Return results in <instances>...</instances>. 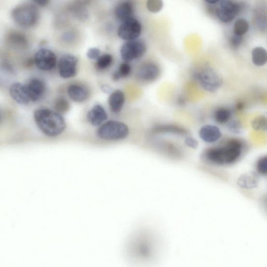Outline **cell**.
Here are the masks:
<instances>
[{
	"instance_id": "obj_1",
	"label": "cell",
	"mask_w": 267,
	"mask_h": 267,
	"mask_svg": "<svg viewBox=\"0 0 267 267\" xmlns=\"http://www.w3.org/2000/svg\"><path fill=\"white\" fill-rule=\"evenodd\" d=\"M246 151V143L238 138H230L222 144L207 148L202 159L217 166L233 165L240 161Z\"/></svg>"
},
{
	"instance_id": "obj_2",
	"label": "cell",
	"mask_w": 267,
	"mask_h": 267,
	"mask_svg": "<svg viewBox=\"0 0 267 267\" xmlns=\"http://www.w3.org/2000/svg\"><path fill=\"white\" fill-rule=\"evenodd\" d=\"M34 119L39 129L49 137L61 135L66 127L62 115L47 108L36 110L34 112Z\"/></svg>"
},
{
	"instance_id": "obj_3",
	"label": "cell",
	"mask_w": 267,
	"mask_h": 267,
	"mask_svg": "<svg viewBox=\"0 0 267 267\" xmlns=\"http://www.w3.org/2000/svg\"><path fill=\"white\" fill-rule=\"evenodd\" d=\"M13 21L18 25L29 28L35 25L39 20V12L34 2H25L15 6L12 11Z\"/></svg>"
},
{
	"instance_id": "obj_4",
	"label": "cell",
	"mask_w": 267,
	"mask_h": 267,
	"mask_svg": "<svg viewBox=\"0 0 267 267\" xmlns=\"http://www.w3.org/2000/svg\"><path fill=\"white\" fill-rule=\"evenodd\" d=\"M97 136L106 141H116L125 139L130 133L129 128L125 123L117 121L106 122L98 128Z\"/></svg>"
},
{
	"instance_id": "obj_5",
	"label": "cell",
	"mask_w": 267,
	"mask_h": 267,
	"mask_svg": "<svg viewBox=\"0 0 267 267\" xmlns=\"http://www.w3.org/2000/svg\"><path fill=\"white\" fill-rule=\"evenodd\" d=\"M241 9L239 3L230 0H221L217 1L214 4L213 13L220 22L228 23L233 21Z\"/></svg>"
},
{
	"instance_id": "obj_6",
	"label": "cell",
	"mask_w": 267,
	"mask_h": 267,
	"mask_svg": "<svg viewBox=\"0 0 267 267\" xmlns=\"http://www.w3.org/2000/svg\"><path fill=\"white\" fill-rule=\"evenodd\" d=\"M196 78L204 90L209 92H216L223 84L221 77L211 68L203 69L197 73Z\"/></svg>"
},
{
	"instance_id": "obj_7",
	"label": "cell",
	"mask_w": 267,
	"mask_h": 267,
	"mask_svg": "<svg viewBox=\"0 0 267 267\" xmlns=\"http://www.w3.org/2000/svg\"><path fill=\"white\" fill-rule=\"evenodd\" d=\"M147 51L145 43L135 40L124 43L120 49L121 57L125 62H131L143 56Z\"/></svg>"
},
{
	"instance_id": "obj_8",
	"label": "cell",
	"mask_w": 267,
	"mask_h": 267,
	"mask_svg": "<svg viewBox=\"0 0 267 267\" xmlns=\"http://www.w3.org/2000/svg\"><path fill=\"white\" fill-rule=\"evenodd\" d=\"M142 31L141 23L133 17L122 22L117 29V34L122 40L129 42L137 40L140 36Z\"/></svg>"
},
{
	"instance_id": "obj_9",
	"label": "cell",
	"mask_w": 267,
	"mask_h": 267,
	"mask_svg": "<svg viewBox=\"0 0 267 267\" xmlns=\"http://www.w3.org/2000/svg\"><path fill=\"white\" fill-rule=\"evenodd\" d=\"M36 66L42 71H48L53 70L57 63L55 54L49 49L43 48L39 50L34 58Z\"/></svg>"
},
{
	"instance_id": "obj_10",
	"label": "cell",
	"mask_w": 267,
	"mask_h": 267,
	"mask_svg": "<svg viewBox=\"0 0 267 267\" xmlns=\"http://www.w3.org/2000/svg\"><path fill=\"white\" fill-rule=\"evenodd\" d=\"M78 58L72 54L63 55L58 62V73L64 79L72 78L76 75Z\"/></svg>"
},
{
	"instance_id": "obj_11",
	"label": "cell",
	"mask_w": 267,
	"mask_h": 267,
	"mask_svg": "<svg viewBox=\"0 0 267 267\" xmlns=\"http://www.w3.org/2000/svg\"><path fill=\"white\" fill-rule=\"evenodd\" d=\"M199 135L204 142L211 144L219 142L222 137V132L219 127L212 124L202 126Z\"/></svg>"
},
{
	"instance_id": "obj_12",
	"label": "cell",
	"mask_w": 267,
	"mask_h": 267,
	"mask_svg": "<svg viewBox=\"0 0 267 267\" xmlns=\"http://www.w3.org/2000/svg\"><path fill=\"white\" fill-rule=\"evenodd\" d=\"M160 73V68L157 64L154 62H147L140 67L137 76L143 81L152 82L157 80Z\"/></svg>"
},
{
	"instance_id": "obj_13",
	"label": "cell",
	"mask_w": 267,
	"mask_h": 267,
	"mask_svg": "<svg viewBox=\"0 0 267 267\" xmlns=\"http://www.w3.org/2000/svg\"><path fill=\"white\" fill-rule=\"evenodd\" d=\"M28 94L31 102H37L41 100L46 91L44 82L37 78L31 79L26 84Z\"/></svg>"
},
{
	"instance_id": "obj_14",
	"label": "cell",
	"mask_w": 267,
	"mask_h": 267,
	"mask_svg": "<svg viewBox=\"0 0 267 267\" xmlns=\"http://www.w3.org/2000/svg\"><path fill=\"white\" fill-rule=\"evenodd\" d=\"M9 94L13 100L19 104L26 105L31 102L26 85L21 83L16 82L12 84L9 88Z\"/></svg>"
},
{
	"instance_id": "obj_15",
	"label": "cell",
	"mask_w": 267,
	"mask_h": 267,
	"mask_svg": "<svg viewBox=\"0 0 267 267\" xmlns=\"http://www.w3.org/2000/svg\"><path fill=\"white\" fill-rule=\"evenodd\" d=\"M87 120L91 125L100 126L107 120V114L105 108L101 105H95L87 115Z\"/></svg>"
},
{
	"instance_id": "obj_16",
	"label": "cell",
	"mask_w": 267,
	"mask_h": 267,
	"mask_svg": "<svg viewBox=\"0 0 267 267\" xmlns=\"http://www.w3.org/2000/svg\"><path fill=\"white\" fill-rule=\"evenodd\" d=\"M67 94L71 100L77 103H82L88 100L90 92L84 86L80 84H72L69 86Z\"/></svg>"
},
{
	"instance_id": "obj_17",
	"label": "cell",
	"mask_w": 267,
	"mask_h": 267,
	"mask_svg": "<svg viewBox=\"0 0 267 267\" xmlns=\"http://www.w3.org/2000/svg\"><path fill=\"white\" fill-rule=\"evenodd\" d=\"M134 13V7L131 1H122L116 5L115 9L116 18L122 22L133 18Z\"/></svg>"
},
{
	"instance_id": "obj_18",
	"label": "cell",
	"mask_w": 267,
	"mask_h": 267,
	"mask_svg": "<svg viewBox=\"0 0 267 267\" xmlns=\"http://www.w3.org/2000/svg\"><path fill=\"white\" fill-rule=\"evenodd\" d=\"M125 101L124 93L120 90L112 92L108 98V104L110 110L115 113H120L123 107Z\"/></svg>"
},
{
	"instance_id": "obj_19",
	"label": "cell",
	"mask_w": 267,
	"mask_h": 267,
	"mask_svg": "<svg viewBox=\"0 0 267 267\" xmlns=\"http://www.w3.org/2000/svg\"><path fill=\"white\" fill-rule=\"evenodd\" d=\"M259 175L256 172H250L241 175L237 180V185L245 190H252L258 186Z\"/></svg>"
},
{
	"instance_id": "obj_20",
	"label": "cell",
	"mask_w": 267,
	"mask_h": 267,
	"mask_svg": "<svg viewBox=\"0 0 267 267\" xmlns=\"http://www.w3.org/2000/svg\"><path fill=\"white\" fill-rule=\"evenodd\" d=\"M154 134H170L184 136L188 134L184 128L175 125H161L155 127L152 131Z\"/></svg>"
},
{
	"instance_id": "obj_21",
	"label": "cell",
	"mask_w": 267,
	"mask_h": 267,
	"mask_svg": "<svg viewBox=\"0 0 267 267\" xmlns=\"http://www.w3.org/2000/svg\"><path fill=\"white\" fill-rule=\"evenodd\" d=\"M7 42L9 45L16 48L24 49L28 46V41L26 36L18 32L9 33L7 37Z\"/></svg>"
},
{
	"instance_id": "obj_22",
	"label": "cell",
	"mask_w": 267,
	"mask_h": 267,
	"mask_svg": "<svg viewBox=\"0 0 267 267\" xmlns=\"http://www.w3.org/2000/svg\"><path fill=\"white\" fill-rule=\"evenodd\" d=\"M232 116V111L229 108L221 107L217 108L214 114V121L220 125L229 123Z\"/></svg>"
},
{
	"instance_id": "obj_23",
	"label": "cell",
	"mask_w": 267,
	"mask_h": 267,
	"mask_svg": "<svg viewBox=\"0 0 267 267\" xmlns=\"http://www.w3.org/2000/svg\"><path fill=\"white\" fill-rule=\"evenodd\" d=\"M252 61L257 66H263L267 62V53L266 49L261 47H257L253 49L252 52Z\"/></svg>"
},
{
	"instance_id": "obj_24",
	"label": "cell",
	"mask_w": 267,
	"mask_h": 267,
	"mask_svg": "<svg viewBox=\"0 0 267 267\" xmlns=\"http://www.w3.org/2000/svg\"><path fill=\"white\" fill-rule=\"evenodd\" d=\"M132 72L131 65L127 62L121 64L117 70L113 74L112 78L114 81H120L121 78L129 76Z\"/></svg>"
},
{
	"instance_id": "obj_25",
	"label": "cell",
	"mask_w": 267,
	"mask_h": 267,
	"mask_svg": "<svg viewBox=\"0 0 267 267\" xmlns=\"http://www.w3.org/2000/svg\"><path fill=\"white\" fill-rule=\"evenodd\" d=\"M250 25L248 22L244 18L237 19L233 26L234 34L243 36L248 32Z\"/></svg>"
},
{
	"instance_id": "obj_26",
	"label": "cell",
	"mask_w": 267,
	"mask_h": 267,
	"mask_svg": "<svg viewBox=\"0 0 267 267\" xmlns=\"http://www.w3.org/2000/svg\"><path fill=\"white\" fill-rule=\"evenodd\" d=\"M113 58L111 54H104L98 57L96 60V67L98 70H105L112 64Z\"/></svg>"
},
{
	"instance_id": "obj_27",
	"label": "cell",
	"mask_w": 267,
	"mask_h": 267,
	"mask_svg": "<svg viewBox=\"0 0 267 267\" xmlns=\"http://www.w3.org/2000/svg\"><path fill=\"white\" fill-rule=\"evenodd\" d=\"M53 107L54 111L62 115L70 110V104L64 98L58 97L54 101Z\"/></svg>"
},
{
	"instance_id": "obj_28",
	"label": "cell",
	"mask_w": 267,
	"mask_h": 267,
	"mask_svg": "<svg viewBox=\"0 0 267 267\" xmlns=\"http://www.w3.org/2000/svg\"><path fill=\"white\" fill-rule=\"evenodd\" d=\"M252 126L257 131H264L267 130V120L265 115H261L256 117L253 120Z\"/></svg>"
},
{
	"instance_id": "obj_29",
	"label": "cell",
	"mask_w": 267,
	"mask_h": 267,
	"mask_svg": "<svg viewBox=\"0 0 267 267\" xmlns=\"http://www.w3.org/2000/svg\"><path fill=\"white\" fill-rule=\"evenodd\" d=\"M256 172L259 175L266 176L267 174V156H263L257 160L255 165Z\"/></svg>"
},
{
	"instance_id": "obj_30",
	"label": "cell",
	"mask_w": 267,
	"mask_h": 267,
	"mask_svg": "<svg viewBox=\"0 0 267 267\" xmlns=\"http://www.w3.org/2000/svg\"><path fill=\"white\" fill-rule=\"evenodd\" d=\"M146 6L148 11L156 13L161 10L163 3L161 0H149L147 2Z\"/></svg>"
},
{
	"instance_id": "obj_31",
	"label": "cell",
	"mask_w": 267,
	"mask_h": 267,
	"mask_svg": "<svg viewBox=\"0 0 267 267\" xmlns=\"http://www.w3.org/2000/svg\"><path fill=\"white\" fill-rule=\"evenodd\" d=\"M86 55L90 60H97L101 55V52L100 49L97 48H91L89 49L86 53Z\"/></svg>"
},
{
	"instance_id": "obj_32",
	"label": "cell",
	"mask_w": 267,
	"mask_h": 267,
	"mask_svg": "<svg viewBox=\"0 0 267 267\" xmlns=\"http://www.w3.org/2000/svg\"><path fill=\"white\" fill-rule=\"evenodd\" d=\"M184 144L191 149H197L199 147V142L193 137L187 136L185 138Z\"/></svg>"
},
{
	"instance_id": "obj_33",
	"label": "cell",
	"mask_w": 267,
	"mask_h": 267,
	"mask_svg": "<svg viewBox=\"0 0 267 267\" xmlns=\"http://www.w3.org/2000/svg\"><path fill=\"white\" fill-rule=\"evenodd\" d=\"M243 40L242 36H237L235 34L232 36L230 39V45L234 49L238 48L242 44Z\"/></svg>"
},
{
	"instance_id": "obj_34",
	"label": "cell",
	"mask_w": 267,
	"mask_h": 267,
	"mask_svg": "<svg viewBox=\"0 0 267 267\" xmlns=\"http://www.w3.org/2000/svg\"><path fill=\"white\" fill-rule=\"evenodd\" d=\"M241 125L236 121L229 123L228 128L230 132L234 134H239L241 131Z\"/></svg>"
},
{
	"instance_id": "obj_35",
	"label": "cell",
	"mask_w": 267,
	"mask_h": 267,
	"mask_svg": "<svg viewBox=\"0 0 267 267\" xmlns=\"http://www.w3.org/2000/svg\"><path fill=\"white\" fill-rule=\"evenodd\" d=\"M33 2L36 5L44 7L48 5L50 1H48V0H36V1H33Z\"/></svg>"
},
{
	"instance_id": "obj_36",
	"label": "cell",
	"mask_w": 267,
	"mask_h": 267,
	"mask_svg": "<svg viewBox=\"0 0 267 267\" xmlns=\"http://www.w3.org/2000/svg\"><path fill=\"white\" fill-rule=\"evenodd\" d=\"M101 89L103 92L106 94H110L112 92L111 87L108 85H103L101 87Z\"/></svg>"
},
{
	"instance_id": "obj_37",
	"label": "cell",
	"mask_w": 267,
	"mask_h": 267,
	"mask_svg": "<svg viewBox=\"0 0 267 267\" xmlns=\"http://www.w3.org/2000/svg\"><path fill=\"white\" fill-rule=\"evenodd\" d=\"M245 107V104L243 102H239L237 104L236 108L237 110H242Z\"/></svg>"
},
{
	"instance_id": "obj_38",
	"label": "cell",
	"mask_w": 267,
	"mask_h": 267,
	"mask_svg": "<svg viewBox=\"0 0 267 267\" xmlns=\"http://www.w3.org/2000/svg\"><path fill=\"white\" fill-rule=\"evenodd\" d=\"M34 63H35L34 58H30L26 61L25 65L27 67H31L33 65Z\"/></svg>"
},
{
	"instance_id": "obj_39",
	"label": "cell",
	"mask_w": 267,
	"mask_h": 267,
	"mask_svg": "<svg viewBox=\"0 0 267 267\" xmlns=\"http://www.w3.org/2000/svg\"><path fill=\"white\" fill-rule=\"evenodd\" d=\"M1 113H0V121H1Z\"/></svg>"
}]
</instances>
